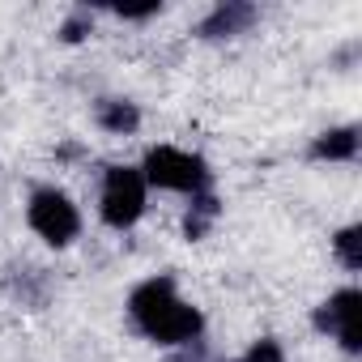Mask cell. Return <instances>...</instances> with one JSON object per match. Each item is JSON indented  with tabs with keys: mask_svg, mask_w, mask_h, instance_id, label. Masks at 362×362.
I'll list each match as a JSON object with an SVG mask.
<instances>
[{
	"mask_svg": "<svg viewBox=\"0 0 362 362\" xmlns=\"http://www.w3.org/2000/svg\"><path fill=\"white\" fill-rule=\"evenodd\" d=\"M90 30H94V13H90V9H73L69 22L60 26V39H64V43H81Z\"/></svg>",
	"mask_w": 362,
	"mask_h": 362,
	"instance_id": "obj_12",
	"label": "cell"
},
{
	"mask_svg": "<svg viewBox=\"0 0 362 362\" xmlns=\"http://www.w3.org/2000/svg\"><path fill=\"white\" fill-rule=\"evenodd\" d=\"M218 218H222V205H218V197H214V192H201V197H192V201H188L184 235L197 243V239H205V235L218 226Z\"/></svg>",
	"mask_w": 362,
	"mask_h": 362,
	"instance_id": "obj_9",
	"label": "cell"
},
{
	"mask_svg": "<svg viewBox=\"0 0 362 362\" xmlns=\"http://www.w3.org/2000/svg\"><path fill=\"white\" fill-rule=\"evenodd\" d=\"M115 18H124V22H145V18H158L162 13V5L153 0V5H141V9H111Z\"/></svg>",
	"mask_w": 362,
	"mask_h": 362,
	"instance_id": "obj_13",
	"label": "cell"
},
{
	"mask_svg": "<svg viewBox=\"0 0 362 362\" xmlns=\"http://www.w3.org/2000/svg\"><path fill=\"white\" fill-rule=\"evenodd\" d=\"M141 175L149 188H162V192H179V197H201V192H214V170L201 153L192 149H179V145H153L141 162Z\"/></svg>",
	"mask_w": 362,
	"mask_h": 362,
	"instance_id": "obj_2",
	"label": "cell"
},
{
	"mask_svg": "<svg viewBox=\"0 0 362 362\" xmlns=\"http://www.w3.org/2000/svg\"><path fill=\"white\" fill-rule=\"evenodd\" d=\"M149 205V184L141 166H107L103 170V188H98V218L111 230H132L145 218Z\"/></svg>",
	"mask_w": 362,
	"mask_h": 362,
	"instance_id": "obj_3",
	"label": "cell"
},
{
	"mask_svg": "<svg viewBox=\"0 0 362 362\" xmlns=\"http://www.w3.org/2000/svg\"><path fill=\"white\" fill-rule=\"evenodd\" d=\"M332 252H337V260H341L345 273H358V269H362V226L354 222V226L337 230V235H332Z\"/></svg>",
	"mask_w": 362,
	"mask_h": 362,
	"instance_id": "obj_10",
	"label": "cell"
},
{
	"mask_svg": "<svg viewBox=\"0 0 362 362\" xmlns=\"http://www.w3.org/2000/svg\"><path fill=\"white\" fill-rule=\"evenodd\" d=\"M26 226L47 243V247H69L81 235V209L73 205L69 192H60L56 184H43L30 192L26 201Z\"/></svg>",
	"mask_w": 362,
	"mask_h": 362,
	"instance_id": "obj_4",
	"label": "cell"
},
{
	"mask_svg": "<svg viewBox=\"0 0 362 362\" xmlns=\"http://www.w3.org/2000/svg\"><path fill=\"white\" fill-rule=\"evenodd\" d=\"M124 311H128L132 332H141L145 341L166 345V349H188V345H201V337H205L201 307L179 294V281L170 273L136 281Z\"/></svg>",
	"mask_w": 362,
	"mask_h": 362,
	"instance_id": "obj_1",
	"label": "cell"
},
{
	"mask_svg": "<svg viewBox=\"0 0 362 362\" xmlns=\"http://www.w3.org/2000/svg\"><path fill=\"white\" fill-rule=\"evenodd\" d=\"M358 315H362V290H358V286H341L337 294H328V298L315 307L311 324H315V332H324L328 341H337L345 354H358V349H362Z\"/></svg>",
	"mask_w": 362,
	"mask_h": 362,
	"instance_id": "obj_5",
	"label": "cell"
},
{
	"mask_svg": "<svg viewBox=\"0 0 362 362\" xmlns=\"http://www.w3.org/2000/svg\"><path fill=\"white\" fill-rule=\"evenodd\" d=\"M256 5H243V0H226V5H218L201 26H197V35L201 39H209V43H218V39H239V35H247L252 26H256Z\"/></svg>",
	"mask_w": 362,
	"mask_h": 362,
	"instance_id": "obj_6",
	"label": "cell"
},
{
	"mask_svg": "<svg viewBox=\"0 0 362 362\" xmlns=\"http://www.w3.org/2000/svg\"><path fill=\"white\" fill-rule=\"evenodd\" d=\"M311 158L315 162H354L358 158V128L345 124V128H328L311 141Z\"/></svg>",
	"mask_w": 362,
	"mask_h": 362,
	"instance_id": "obj_8",
	"label": "cell"
},
{
	"mask_svg": "<svg viewBox=\"0 0 362 362\" xmlns=\"http://www.w3.org/2000/svg\"><path fill=\"white\" fill-rule=\"evenodd\" d=\"M235 362H286V349H281L277 337H260V341H252Z\"/></svg>",
	"mask_w": 362,
	"mask_h": 362,
	"instance_id": "obj_11",
	"label": "cell"
},
{
	"mask_svg": "<svg viewBox=\"0 0 362 362\" xmlns=\"http://www.w3.org/2000/svg\"><path fill=\"white\" fill-rule=\"evenodd\" d=\"M94 124L111 136H132L141 128V107L128 103V98H103L94 107Z\"/></svg>",
	"mask_w": 362,
	"mask_h": 362,
	"instance_id": "obj_7",
	"label": "cell"
}]
</instances>
